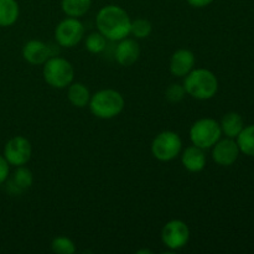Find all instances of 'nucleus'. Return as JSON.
<instances>
[{"label":"nucleus","mask_w":254,"mask_h":254,"mask_svg":"<svg viewBox=\"0 0 254 254\" xmlns=\"http://www.w3.org/2000/svg\"><path fill=\"white\" fill-rule=\"evenodd\" d=\"M131 20L128 12L118 5H106L96 16L98 31L109 41H121L130 35Z\"/></svg>","instance_id":"f257e3e1"},{"label":"nucleus","mask_w":254,"mask_h":254,"mask_svg":"<svg viewBox=\"0 0 254 254\" xmlns=\"http://www.w3.org/2000/svg\"><path fill=\"white\" fill-rule=\"evenodd\" d=\"M186 94L198 101L213 98L218 91V79L212 71L206 68H193L184 79Z\"/></svg>","instance_id":"f03ea898"},{"label":"nucleus","mask_w":254,"mask_h":254,"mask_svg":"<svg viewBox=\"0 0 254 254\" xmlns=\"http://www.w3.org/2000/svg\"><path fill=\"white\" fill-rule=\"evenodd\" d=\"M126 101L116 89H101L92 94L89 99V111L99 119H113L123 112Z\"/></svg>","instance_id":"7ed1b4c3"},{"label":"nucleus","mask_w":254,"mask_h":254,"mask_svg":"<svg viewBox=\"0 0 254 254\" xmlns=\"http://www.w3.org/2000/svg\"><path fill=\"white\" fill-rule=\"evenodd\" d=\"M42 76L45 82L52 88H67L73 82L74 69L69 61L64 57L51 56L44 64Z\"/></svg>","instance_id":"20e7f679"},{"label":"nucleus","mask_w":254,"mask_h":254,"mask_svg":"<svg viewBox=\"0 0 254 254\" xmlns=\"http://www.w3.org/2000/svg\"><path fill=\"white\" fill-rule=\"evenodd\" d=\"M222 135L221 126L216 119L201 118L196 121L190 128V140L198 148L210 149L217 143Z\"/></svg>","instance_id":"39448f33"},{"label":"nucleus","mask_w":254,"mask_h":254,"mask_svg":"<svg viewBox=\"0 0 254 254\" xmlns=\"http://www.w3.org/2000/svg\"><path fill=\"white\" fill-rule=\"evenodd\" d=\"M183 150L180 135L173 130H164L154 138L151 154L159 161H171L178 158Z\"/></svg>","instance_id":"423d86ee"},{"label":"nucleus","mask_w":254,"mask_h":254,"mask_svg":"<svg viewBox=\"0 0 254 254\" xmlns=\"http://www.w3.org/2000/svg\"><path fill=\"white\" fill-rule=\"evenodd\" d=\"M84 26L78 17L67 16L55 29V39L59 46L71 49L77 46L84 36Z\"/></svg>","instance_id":"0eeeda50"},{"label":"nucleus","mask_w":254,"mask_h":254,"mask_svg":"<svg viewBox=\"0 0 254 254\" xmlns=\"http://www.w3.org/2000/svg\"><path fill=\"white\" fill-rule=\"evenodd\" d=\"M161 241L169 250H181L190 241V228L181 220L169 221L161 230Z\"/></svg>","instance_id":"6e6552de"},{"label":"nucleus","mask_w":254,"mask_h":254,"mask_svg":"<svg viewBox=\"0 0 254 254\" xmlns=\"http://www.w3.org/2000/svg\"><path fill=\"white\" fill-rule=\"evenodd\" d=\"M32 146L27 138L22 135L12 136L4 146V158L11 166L26 165L31 159Z\"/></svg>","instance_id":"1a4fd4ad"},{"label":"nucleus","mask_w":254,"mask_h":254,"mask_svg":"<svg viewBox=\"0 0 254 254\" xmlns=\"http://www.w3.org/2000/svg\"><path fill=\"white\" fill-rule=\"evenodd\" d=\"M240 148L237 141L232 138L220 139L212 146V159L216 164L221 166H230L236 163L240 156Z\"/></svg>","instance_id":"9d476101"},{"label":"nucleus","mask_w":254,"mask_h":254,"mask_svg":"<svg viewBox=\"0 0 254 254\" xmlns=\"http://www.w3.org/2000/svg\"><path fill=\"white\" fill-rule=\"evenodd\" d=\"M51 56V46L40 40H30L22 47V57L30 64H44Z\"/></svg>","instance_id":"9b49d317"},{"label":"nucleus","mask_w":254,"mask_h":254,"mask_svg":"<svg viewBox=\"0 0 254 254\" xmlns=\"http://www.w3.org/2000/svg\"><path fill=\"white\" fill-rule=\"evenodd\" d=\"M114 56L121 66H133L140 56V47H139L138 41L134 39H128V37L118 41Z\"/></svg>","instance_id":"f8f14e48"},{"label":"nucleus","mask_w":254,"mask_h":254,"mask_svg":"<svg viewBox=\"0 0 254 254\" xmlns=\"http://www.w3.org/2000/svg\"><path fill=\"white\" fill-rule=\"evenodd\" d=\"M196 57L192 51L188 49H180L173 54L170 59V72L175 77H185L193 69Z\"/></svg>","instance_id":"ddd939ff"},{"label":"nucleus","mask_w":254,"mask_h":254,"mask_svg":"<svg viewBox=\"0 0 254 254\" xmlns=\"http://www.w3.org/2000/svg\"><path fill=\"white\" fill-rule=\"evenodd\" d=\"M7 179V191L11 195H21L24 191L30 189L34 183V175H32L31 170L26 168L25 165L16 166L15 171L12 173L11 176Z\"/></svg>","instance_id":"4468645a"},{"label":"nucleus","mask_w":254,"mask_h":254,"mask_svg":"<svg viewBox=\"0 0 254 254\" xmlns=\"http://www.w3.org/2000/svg\"><path fill=\"white\" fill-rule=\"evenodd\" d=\"M206 155L203 149L196 145L188 146L181 154V163L190 173H200L206 166Z\"/></svg>","instance_id":"2eb2a0df"},{"label":"nucleus","mask_w":254,"mask_h":254,"mask_svg":"<svg viewBox=\"0 0 254 254\" xmlns=\"http://www.w3.org/2000/svg\"><path fill=\"white\" fill-rule=\"evenodd\" d=\"M67 88V98L72 106L76 108H84L88 106L92 94L86 84L81 82H72Z\"/></svg>","instance_id":"dca6fc26"},{"label":"nucleus","mask_w":254,"mask_h":254,"mask_svg":"<svg viewBox=\"0 0 254 254\" xmlns=\"http://www.w3.org/2000/svg\"><path fill=\"white\" fill-rule=\"evenodd\" d=\"M221 130L225 134L227 138L236 139L238 136V134L242 131V129L245 128V124H243L242 117L240 116L236 112H230V113L225 114L220 123Z\"/></svg>","instance_id":"f3484780"},{"label":"nucleus","mask_w":254,"mask_h":254,"mask_svg":"<svg viewBox=\"0 0 254 254\" xmlns=\"http://www.w3.org/2000/svg\"><path fill=\"white\" fill-rule=\"evenodd\" d=\"M19 15L20 7L16 0H0V27L12 26Z\"/></svg>","instance_id":"a211bd4d"},{"label":"nucleus","mask_w":254,"mask_h":254,"mask_svg":"<svg viewBox=\"0 0 254 254\" xmlns=\"http://www.w3.org/2000/svg\"><path fill=\"white\" fill-rule=\"evenodd\" d=\"M92 0H61L62 11L71 17H81L89 11Z\"/></svg>","instance_id":"6ab92c4d"},{"label":"nucleus","mask_w":254,"mask_h":254,"mask_svg":"<svg viewBox=\"0 0 254 254\" xmlns=\"http://www.w3.org/2000/svg\"><path fill=\"white\" fill-rule=\"evenodd\" d=\"M236 139L241 153L248 156H254V126L243 128Z\"/></svg>","instance_id":"aec40b11"},{"label":"nucleus","mask_w":254,"mask_h":254,"mask_svg":"<svg viewBox=\"0 0 254 254\" xmlns=\"http://www.w3.org/2000/svg\"><path fill=\"white\" fill-rule=\"evenodd\" d=\"M107 41L108 40L99 31L92 32L86 37L84 46H86L87 51L91 54H102L107 49Z\"/></svg>","instance_id":"412c9836"},{"label":"nucleus","mask_w":254,"mask_h":254,"mask_svg":"<svg viewBox=\"0 0 254 254\" xmlns=\"http://www.w3.org/2000/svg\"><path fill=\"white\" fill-rule=\"evenodd\" d=\"M51 250L57 254H73L76 252V245L71 238L66 236H59L52 241Z\"/></svg>","instance_id":"4be33fe9"},{"label":"nucleus","mask_w":254,"mask_h":254,"mask_svg":"<svg viewBox=\"0 0 254 254\" xmlns=\"http://www.w3.org/2000/svg\"><path fill=\"white\" fill-rule=\"evenodd\" d=\"M153 31V25L146 19H136L130 24V34L135 39H146Z\"/></svg>","instance_id":"5701e85b"},{"label":"nucleus","mask_w":254,"mask_h":254,"mask_svg":"<svg viewBox=\"0 0 254 254\" xmlns=\"http://www.w3.org/2000/svg\"><path fill=\"white\" fill-rule=\"evenodd\" d=\"M186 96V91L184 88L183 84L173 83L166 88L165 91V98L168 99L170 103H179L183 101Z\"/></svg>","instance_id":"b1692460"},{"label":"nucleus","mask_w":254,"mask_h":254,"mask_svg":"<svg viewBox=\"0 0 254 254\" xmlns=\"http://www.w3.org/2000/svg\"><path fill=\"white\" fill-rule=\"evenodd\" d=\"M10 176V165L4 158V155L0 154V185L6 183Z\"/></svg>","instance_id":"393cba45"},{"label":"nucleus","mask_w":254,"mask_h":254,"mask_svg":"<svg viewBox=\"0 0 254 254\" xmlns=\"http://www.w3.org/2000/svg\"><path fill=\"white\" fill-rule=\"evenodd\" d=\"M189 5H191L192 7H197V9H201V7H206L210 4H212L215 0H186Z\"/></svg>","instance_id":"a878e982"},{"label":"nucleus","mask_w":254,"mask_h":254,"mask_svg":"<svg viewBox=\"0 0 254 254\" xmlns=\"http://www.w3.org/2000/svg\"><path fill=\"white\" fill-rule=\"evenodd\" d=\"M138 254H143V253H151V251H149V250H141V251H138V252H136Z\"/></svg>","instance_id":"bb28decb"}]
</instances>
